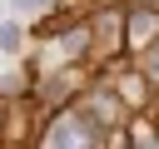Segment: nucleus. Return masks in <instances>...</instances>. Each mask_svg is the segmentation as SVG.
<instances>
[{
	"label": "nucleus",
	"instance_id": "4",
	"mask_svg": "<svg viewBox=\"0 0 159 149\" xmlns=\"http://www.w3.org/2000/svg\"><path fill=\"white\" fill-rule=\"evenodd\" d=\"M15 40H20V30H15V25H5V30H0V45H5V50H15Z\"/></svg>",
	"mask_w": 159,
	"mask_h": 149
},
{
	"label": "nucleus",
	"instance_id": "3",
	"mask_svg": "<svg viewBox=\"0 0 159 149\" xmlns=\"http://www.w3.org/2000/svg\"><path fill=\"white\" fill-rule=\"evenodd\" d=\"M50 149H75V124H65V119H60V124L50 129Z\"/></svg>",
	"mask_w": 159,
	"mask_h": 149
},
{
	"label": "nucleus",
	"instance_id": "5",
	"mask_svg": "<svg viewBox=\"0 0 159 149\" xmlns=\"http://www.w3.org/2000/svg\"><path fill=\"white\" fill-rule=\"evenodd\" d=\"M139 149H159V144H154V134H149V129H139Z\"/></svg>",
	"mask_w": 159,
	"mask_h": 149
},
{
	"label": "nucleus",
	"instance_id": "2",
	"mask_svg": "<svg viewBox=\"0 0 159 149\" xmlns=\"http://www.w3.org/2000/svg\"><path fill=\"white\" fill-rule=\"evenodd\" d=\"M84 45H89V30L80 25V30H70V40H60V55L70 50V60H75V55H84Z\"/></svg>",
	"mask_w": 159,
	"mask_h": 149
},
{
	"label": "nucleus",
	"instance_id": "6",
	"mask_svg": "<svg viewBox=\"0 0 159 149\" xmlns=\"http://www.w3.org/2000/svg\"><path fill=\"white\" fill-rule=\"evenodd\" d=\"M15 5H20V10H45L50 0H15Z\"/></svg>",
	"mask_w": 159,
	"mask_h": 149
},
{
	"label": "nucleus",
	"instance_id": "1",
	"mask_svg": "<svg viewBox=\"0 0 159 149\" xmlns=\"http://www.w3.org/2000/svg\"><path fill=\"white\" fill-rule=\"evenodd\" d=\"M154 35V10H134L129 15V40L139 45V40H149Z\"/></svg>",
	"mask_w": 159,
	"mask_h": 149
}]
</instances>
